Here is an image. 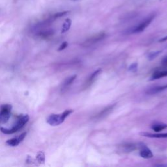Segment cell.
<instances>
[{
  "label": "cell",
  "instance_id": "cell-18",
  "mask_svg": "<svg viewBox=\"0 0 167 167\" xmlns=\"http://www.w3.org/2000/svg\"><path fill=\"white\" fill-rule=\"evenodd\" d=\"M36 159L37 161L39 164H44L45 163V153L42 152H39L36 156Z\"/></svg>",
  "mask_w": 167,
  "mask_h": 167
},
{
  "label": "cell",
  "instance_id": "cell-8",
  "mask_svg": "<svg viewBox=\"0 0 167 167\" xmlns=\"http://www.w3.org/2000/svg\"><path fill=\"white\" fill-rule=\"evenodd\" d=\"M138 148L140 149V155L144 159H151L153 157V153L149 148L144 144H138Z\"/></svg>",
  "mask_w": 167,
  "mask_h": 167
},
{
  "label": "cell",
  "instance_id": "cell-24",
  "mask_svg": "<svg viewBox=\"0 0 167 167\" xmlns=\"http://www.w3.org/2000/svg\"><path fill=\"white\" fill-rule=\"evenodd\" d=\"M156 166H167V165H166V164H165V165H155Z\"/></svg>",
  "mask_w": 167,
  "mask_h": 167
},
{
  "label": "cell",
  "instance_id": "cell-12",
  "mask_svg": "<svg viewBox=\"0 0 167 167\" xmlns=\"http://www.w3.org/2000/svg\"><path fill=\"white\" fill-rule=\"evenodd\" d=\"M165 77H167V70H166V71H156L152 74V77H151L150 80L152 81V80L160 79H161V78Z\"/></svg>",
  "mask_w": 167,
  "mask_h": 167
},
{
  "label": "cell",
  "instance_id": "cell-13",
  "mask_svg": "<svg viewBox=\"0 0 167 167\" xmlns=\"http://www.w3.org/2000/svg\"><path fill=\"white\" fill-rule=\"evenodd\" d=\"M77 75L74 74V75H72V76L67 78V79L65 80V81L63 82V84H62V90H65V89L69 87V86H71L72 83H73L75 79H77Z\"/></svg>",
  "mask_w": 167,
  "mask_h": 167
},
{
  "label": "cell",
  "instance_id": "cell-2",
  "mask_svg": "<svg viewBox=\"0 0 167 167\" xmlns=\"http://www.w3.org/2000/svg\"><path fill=\"white\" fill-rule=\"evenodd\" d=\"M72 112H73L72 110H67L61 114H51L47 118V122L48 124L52 126L59 125L62 123L66 119V118L68 117Z\"/></svg>",
  "mask_w": 167,
  "mask_h": 167
},
{
  "label": "cell",
  "instance_id": "cell-10",
  "mask_svg": "<svg viewBox=\"0 0 167 167\" xmlns=\"http://www.w3.org/2000/svg\"><path fill=\"white\" fill-rule=\"evenodd\" d=\"M166 90H167V84L163 86H155L153 87H151L147 89L146 93L148 95H154V94L159 93Z\"/></svg>",
  "mask_w": 167,
  "mask_h": 167
},
{
  "label": "cell",
  "instance_id": "cell-11",
  "mask_svg": "<svg viewBox=\"0 0 167 167\" xmlns=\"http://www.w3.org/2000/svg\"><path fill=\"white\" fill-rule=\"evenodd\" d=\"M26 134H27L26 133H24L17 138H13V139L8 140V141L6 142V144L8 145V146H17L22 141H23L24 138L26 137Z\"/></svg>",
  "mask_w": 167,
  "mask_h": 167
},
{
  "label": "cell",
  "instance_id": "cell-15",
  "mask_svg": "<svg viewBox=\"0 0 167 167\" xmlns=\"http://www.w3.org/2000/svg\"><path fill=\"white\" fill-rule=\"evenodd\" d=\"M167 128V124L162 123H155L152 125V129L155 132H159Z\"/></svg>",
  "mask_w": 167,
  "mask_h": 167
},
{
  "label": "cell",
  "instance_id": "cell-9",
  "mask_svg": "<svg viewBox=\"0 0 167 167\" xmlns=\"http://www.w3.org/2000/svg\"><path fill=\"white\" fill-rule=\"evenodd\" d=\"M138 148V144L133 143H124L119 146V151L122 153H130Z\"/></svg>",
  "mask_w": 167,
  "mask_h": 167
},
{
  "label": "cell",
  "instance_id": "cell-19",
  "mask_svg": "<svg viewBox=\"0 0 167 167\" xmlns=\"http://www.w3.org/2000/svg\"><path fill=\"white\" fill-rule=\"evenodd\" d=\"M137 69H138V63H132L128 68V70L129 71L133 72H136L137 71Z\"/></svg>",
  "mask_w": 167,
  "mask_h": 167
},
{
  "label": "cell",
  "instance_id": "cell-22",
  "mask_svg": "<svg viewBox=\"0 0 167 167\" xmlns=\"http://www.w3.org/2000/svg\"><path fill=\"white\" fill-rule=\"evenodd\" d=\"M161 63H162L163 65H167V56H165V58H163Z\"/></svg>",
  "mask_w": 167,
  "mask_h": 167
},
{
  "label": "cell",
  "instance_id": "cell-6",
  "mask_svg": "<svg viewBox=\"0 0 167 167\" xmlns=\"http://www.w3.org/2000/svg\"><path fill=\"white\" fill-rule=\"evenodd\" d=\"M102 72V69H99L96 71H94L92 74H91L88 80H86V82L84 84L83 86V88L84 90H86L88 88H90V86L93 84L95 82V80L97 79V77L100 75V74Z\"/></svg>",
  "mask_w": 167,
  "mask_h": 167
},
{
  "label": "cell",
  "instance_id": "cell-20",
  "mask_svg": "<svg viewBox=\"0 0 167 167\" xmlns=\"http://www.w3.org/2000/svg\"><path fill=\"white\" fill-rule=\"evenodd\" d=\"M69 13H70V11H63V12L57 13H56L54 15V18H58L64 17V16H65L66 15L68 14Z\"/></svg>",
  "mask_w": 167,
  "mask_h": 167
},
{
  "label": "cell",
  "instance_id": "cell-3",
  "mask_svg": "<svg viewBox=\"0 0 167 167\" xmlns=\"http://www.w3.org/2000/svg\"><path fill=\"white\" fill-rule=\"evenodd\" d=\"M29 119V118L28 115L23 116L19 118V119L17 120V123H16L12 129H5V128L1 127L0 128V130H1L2 133L4 134H13L22 128L23 127L26 125V123H28Z\"/></svg>",
  "mask_w": 167,
  "mask_h": 167
},
{
  "label": "cell",
  "instance_id": "cell-23",
  "mask_svg": "<svg viewBox=\"0 0 167 167\" xmlns=\"http://www.w3.org/2000/svg\"><path fill=\"white\" fill-rule=\"evenodd\" d=\"M167 41V36L164 37H163V38H161V39L159 40V42H165V41Z\"/></svg>",
  "mask_w": 167,
  "mask_h": 167
},
{
  "label": "cell",
  "instance_id": "cell-16",
  "mask_svg": "<svg viewBox=\"0 0 167 167\" xmlns=\"http://www.w3.org/2000/svg\"><path fill=\"white\" fill-rule=\"evenodd\" d=\"M71 24H72V21L71 19H69V18L66 19L65 21L64 24H63L62 29H61V33H64L68 31L70 28H71Z\"/></svg>",
  "mask_w": 167,
  "mask_h": 167
},
{
  "label": "cell",
  "instance_id": "cell-14",
  "mask_svg": "<svg viewBox=\"0 0 167 167\" xmlns=\"http://www.w3.org/2000/svg\"><path fill=\"white\" fill-rule=\"evenodd\" d=\"M142 136H146V137H150V138H167V133H161V134H152V133H141Z\"/></svg>",
  "mask_w": 167,
  "mask_h": 167
},
{
  "label": "cell",
  "instance_id": "cell-21",
  "mask_svg": "<svg viewBox=\"0 0 167 167\" xmlns=\"http://www.w3.org/2000/svg\"><path fill=\"white\" fill-rule=\"evenodd\" d=\"M67 46H68V43H67V42L65 41L60 46V47H59L58 50V51H62L64 49H65V48L67 47Z\"/></svg>",
  "mask_w": 167,
  "mask_h": 167
},
{
  "label": "cell",
  "instance_id": "cell-4",
  "mask_svg": "<svg viewBox=\"0 0 167 167\" xmlns=\"http://www.w3.org/2000/svg\"><path fill=\"white\" fill-rule=\"evenodd\" d=\"M12 106L10 104H3L0 109V124H4L9 121Z\"/></svg>",
  "mask_w": 167,
  "mask_h": 167
},
{
  "label": "cell",
  "instance_id": "cell-17",
  "mask_svg": "<svg viewBox=\"0 0 167 167\" xmlns=\"http://www.w3.org/2000/svg\"><path fill=\"white\" fill-rule=\"evenodd\" d=\"M161 52H162V51H155V52H150L147 56L148 60H149L150 61L153 60L154 59L157 58L159 55L161 54Z\"/></svg>",
  "mask_w": 167,
  "mask_h": 167
},
{
  "label": "cell",
  "instance_id": "cell-5",
  "mask_svg": "<svg viewBox=\"0 0 167 167\" xmlns=\"http://www.w3.org/2000/svg\"><path fill=\"white\" fill-rule=\"evenodd\" d=\"M106 37V34L104 32H101V33H99L95 35L91 36L88 39H86V41L84 42L82 46H84V47H90V46L95 45L96 44V43L100 42L101 41H103V40Z\"/></svg>",
  "mask_w": 167,
  "mask_h": 167
},
{
  "label": "cell",
  "instance_id": "cell-7",
  "mask_svg": "<svg viewBox=\"0 0 167 167\" xmlns=\"http://www.w3.org/2000/svg\"><path fill=\"white\" fill-rule=\"evenodd\" d=\"M116 104H110L109 106H108L107 107L105 108L103 110H102L101 111L98 113L95 116L93 117V118L95 120H101L103 119L105 117H106L108 115L110 114L111 112L113 110V109H114V107L116 106Z\"/></svg>",
  "mask_w": 167,
  "mask_h": 167
},
{
  "label": "cell",
  "instance_id": "cell-1",
  "mask_svg": "<svg viewBox=\"0 0 167 167\" xmlns=\"http://www.w3.org/2000/svg\"><path fill=\"white\" fill-rule=\"evenodd\" d=\"M156 14L155 13H153L150 15H148L143 20H142L138 25L129 29V31H127V33L135 34L141 33V32L144 31L145 29H146V28L150 26V24L152 22V21L154 20Z\"/></svg>",
  "mask_w": 167,
  "mask_h": 167
}]
</instances>
